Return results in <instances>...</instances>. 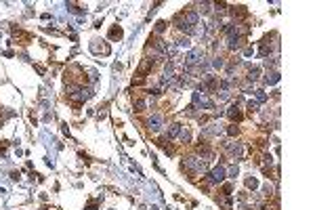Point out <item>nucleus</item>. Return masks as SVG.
I'll return each mask as SVG.
<instances>
[{
	"mask_svg": "<svg viewBox=\"0 0 315 210\" xmlns=\"http://www.w3.org/2000/svg\"><path fill=\"white\" fill-rule=\"evenodd\" d=\"M223 177H225V170H223V168H214V170H212V174H210V179H212L214 183L223 181Z\"/></svg>",
	"mask_w": 315,
	"mask_h": 210,
	"instance_id": "1",
	"label": "nucleus"
},
{
	"mask_svg": "<svg viewBox=\"0 0 315 210\" xmlns=\"http://www.w3.org/2000/svg\"><path fill=\"white\" fill-rule=\"evenodd\" d=\"M229 118L231 120H242V111L237 109V105H231L229 107Z\"/></svg>",
	"mask_w": 315,
	"mask_h": 210,
	"instance_id": "2",
	"label": "nucleus"
},
{
	"mask_svg": "<svg viewBox=\"0 0 315 210\" xmlns=\"http://www.w3.org/2000/svg\"><path fill=\"white\" fill-rule=\"evenodd\" d=\"M109 38H118V40H120V38H122V30H120V28H114V30L109 32Z\"/></svg>",
	"mask_w": 315,
	"mask_h": 210,
	"instance_id": "3",
	"label": "nucleus"
},
{
	"mask_svg": "<svg viewBox=\"0 0 315 210\" xmlns=\"http://www.w3.org/2000/svg\"><path fill=\"white\" fill-rule=\"evenodd\" d=\"M164 28H166V23H164V21H158V23H156V32H158V34H160V32H164Z\"/></svg>",
	"mask_w": 315,
	"mask_h": 210,
	"instance_id": "4",
	"label": "nucleus"
}]
</instances>
